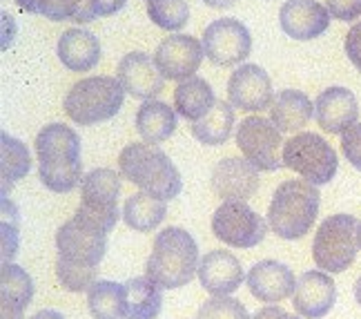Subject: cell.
<instances>
[{"instance_id": "obj_1", "label": "cell", "mask_w": 361, "mask_h": 319, "mask_svg": "<svg viewBox=\"0 0 361 319\" xmlns=\"http://www.w3.org/2000/svg\"><path fill=\"white\" fill-rule=\"evenodd\" d=\"M38 176L51 192H72L82 183V161H80V138L78 134L63 126L49 123L36 136Z\"/></svg>"}, {"instance_id": "obj_2", "label": "cell", "mask_w": 361, "mask_h": 319, "mask_svg": "<svg viewBox=\"0 0 361 319\" xmlns=\"http://www.w3.org/2000/svg\"><path fill=\"white\" fill-rule=\"evenodd\" d=\"M199 246L183 228H165L157 234L145 272L161 288H183L199 275Z\"/></svg>"}, {"instance_id": "obj_3", "label": "cell", "mask_w": 361, "mask_h": 319, "mask_svg": "<svg viewBox=\"0 0 361 319\" xmlns=\"http://www.w3.org/2000/svg\"><path fill=\"white\" fill-rule=\"evenodd\" d=\"M121 176L141 188V192L170 201L180 194L183 179L165 152L152 143H130L118 157Z\"/></svg>"}, {"instance_id": "obj_4", "label": "cell", "mask_w": 361, "mask_h": 319, "mask_svg": "<svg viewBox=\"0 0 361 319\" xmlns=\"http://www.w3.org/2000/svg\"><path fill=\"white\" fill-rule=\"evenodd\" d=\"M322 194L308 181H283L274 190L268 207V224L276 237L295 241L305 237L319 217Z\"/></svg>"}, {"instance_id": "obj_5", "label": "cell", "mask_w": 361, "mask_h": 319, "mask_svg": "<svg viewBox=\"0 0 361 319\" xmlns=\"http://www.w3.org/2000/svg\"><path fill=\"white\" fill-rule=\"evenodd\" d=\"M125 101V90L114 76H87L74 83L65 96V114L78 126H96L114 119Z\"/></svg>"}, {"instance_id": "obj_6", "label": "cell", "mask_w": 361, "mask_h": 319, "mask_svg": "<svg viewBox=\"0 0 361 319\" xmlns=\"http://www.w3.org/2000/svg\"><path fill=\"white\" fill-rule=\"evenodd\" d=\"M357 230L359 221L353 215H330L324 219L312 241V259L317 268L328 275L348 270L357 259Z\"/></svg>"}, {"instance_id": "obj_7", "label": "cell", "mask_w": 361, "mask_h": 319, "mask_svg": "<svg viewBox=\"0 0 361 319\" xmlns=\"http://www.w3.org/2000/svg\"><path fill=\"white\" fill-rule=\"evenodd\" d=\"M118 194L121 176L109 168H96L82 176L80 183V205L76 219L87 224L94 230L109 234L118 224Z\"/></svg>"}, {"instance_id": "obj_8", "label": "cell", "mask_w": 361, "mask_h": 319, "mask_svg": "<svg viewBox=\"0 0 361 319\" xmlns=\"http://www.w3.org/2000/svg\"><path fill=\"white\" fill-rule=\"evenodd\" d=\"M283 165L312 186H326L339 170L337 152L324 136L301 132L283 143Z\"/></svg>"}, {"instance_id": "obj_9", "label": "cell", "mask_w": 361, "mask_h": 319, "mask_svg": "<svg viewBox=\"0 0 361 319\" xmlns=\"http://www.w3.org/2000/svg\"><path fill=\"white\" fill-rule=\"evenodd\" d=\"M281 130L270 119L247 116L237 128V148L261 172H274L283 165V157L279 155L283 138Z\"/></svg>"}, {"instance_id": "obj_10", "label": "cell", "mask_w": 361, "mask_h": 319, "mask_svg": "<svg viewBox=\"0 0 361 319\" xmlns=\"http://www.w3.org/2000/svg\"><path fill=\"white\" fill-rule=\"evenodd\" d=\"M212 232L232 248H255L266 239L268 226L245 201H224L212 217Z\"/></svg>"}, {"instance_id": "obj_11", "label": "cell", "mask_w": 361, "mask_h": 319, "mask_svg": "<svg viewBox=\"0 0 361 319\" xmlns=\"http://www.w3.org/2000/svg\"><path fill=\"white\" fill-rule=\"evenodd\" d=\"M56 251L61 263L82 268H96L107 251V234L94 230L80 219L72 217L56 232Z\"/></svg>"}, {"instance_id": "obj_12", "label": "cell", "mask_w": 361, "mask_h": 319, "mask_svg": "<svg viewBox=\"0 0 361 319\" xmlns=\"http://www.w3.org/2000/svg\"><path fill=\"white\" fill-rule=\"evenodd\" d=\"M205 56L214 65L230 67L243 63L252 52V36L250 30L237 18H216L203 32Z\"/></svg>"}, {"instance_id": "obj_13", "label": "cell", "mask_w": 361, "mask_h": 319, "mask_svg": "<svg viewBox=\"0 0 361 319\" xmlns=\"http://www.w3.org/2000/svg\"><path fill=\"white\" fill-rule=\"evenodd\" d=\"M205 56L203 43L188 34H172L161 40L154 52V63L163 78L188 80L201 67Z\"/></svg>"}, {"instance_id": "obj_14", "label": "cell", "mask_w": 361, "mask_h": 319, "mask_svg": "<svg viewBox=\"0 0 361 319\" xmlns=\"http://www.w3.org/2000/svg\"><path fill=\"white\" fill-rule=\"evenodd\" d=\"M228 99L243 112H263L274 103L272 80L263 67L243 63L232 72L228 80Z\"/></svg>"}, {"instance_id": "obj_15", "label": "cell", "mask_w": 361, "mask_h": 319, "mask_svg": "<svg viewBox=\"0 0 361 319\" xmlns=\"http://www.w3.org/2000/svg\"><path fill=\"white\" fill-rule=\"evenodd\" d=\"M116 78L121 80L123 90L132 94L134 99L152 101L163 92V74L154 59L145 52H130L118 61L116 67Z\"/></svg>"}, {"instance_id": "obj_16", "label": "cell", "mask_w": 361, "mask_h": 319, "mask_svg": "<svg viewBox=\"0 0 361 319\" xmlns=\"http://www.w3.org/2000/svg\"><path fill=\"white\" fill-rule=\"evenodd\" d=\"M335 301H337V286L328 272L308 270L297 279L293 306L301 317L322 319L332 311Z\"/></svg>"}, {"instance_id": "obj_17", "label": "cell", "mask_w": 361, "mask_h": 319, "mask_svg": "<svg viewBox=\"0 0 361 319\" xmlns=\"http://www.w3.org/2000/svg\"><path fill=\"white\" fill-rule=\"evenodd\" d=\"M259 188V170L247 159H221L212 170V190L224 201H247Z\"/></svg>"}, {"instance_id": "obj_18", "label": "cell", "mask_w": 361, "mask_h": 319, "mask_svg": "<svg viewBox=\"0 0 361 319\" xmlns=\"http://www.w3.org/2000/svg\"><path fill=\"white\" fill-rule=\"evenodd\" d=\"M330 11L317 0H286L279 11V25L295 40L319 38L330 27Z\"/></svg>"}, {"instance_id": "obj_19", "label": "cell", "mask_w": 361, "mask_h": 319, "mask_svg": "<svg viewBox=\"0 0 361 319\" xmlns=\"http://www.w3.org/2000/svg\"><path fill=\"white\" fill-rule=\"evenodd\" d=\"M314 119L328 134H343L359 119L357 96L348 88H328L317 96Z\"/></svg>"}, {"instance_id": "obj_20", "label": "cell", "mask_w": 361, "mask_h": 319, "mask_svg": "<svg viewBox=\"0 0 361 319\" xmlns=\"http://www.w3.org/2000/svg\"><path fill=\"white\" fill-rule=\"evenodd\" d=\"M297 279L293 270L274 259H263L255 263L247 272V288L252 297L263 303H276L295 295Z\"/></svg>"}, {"instance_id": "obj_21", "label": "cell", "mask_w": 361, "mask_h": 319, "mask_svg": "<svg viewBox=\"0 0 361 319\" xmlns=\"http://www.w3.org/2000/svg\"><path fill=\"white\" fill-rule=\"evenodd\" d=\"M199 282L214 297L232 295L243 284V268L239 259L228 251H210L201 257Z\"/></svg>"}, {"instance_id": "obj_22", "label": "cell", "mask_w": 361, "mask_h": 319, "mask_svg": "<svg viewBox=\"0 0 361 319\" xmlns=\"http://www.w3.org/2000/svg\"><path fill=\"white\" fill-rule=\"evenodd\" d=\"M59 59L69 72H92L101 63V43L92 32L82 27L65 30L59 38Z\"/></svg>"}, {"instance_id": "obj_23", "label": "cell", "mask_w": 361, "mask_h": 319, "mask_svg": "<svg viewBox=\"0 0 361 319\" xmlns=\"http://www.w3.org/2000/svg\"><path fill=\"white\" fill-rule=\"evenodd\" d=\"M34 297V282L16 263L0 268V319H25V308Z\"/></svg>"}, {"instance_id": "obj_24", "label": "cell", "mask_w": 361, "mask_h": 319, "mask_svg": "<svg viewBox=\"0 0 361 319\" xmlns=\"http://www.w3.org/2000/svg\"><path fill=\"white\" fill-rule=\"evenodd\" d=\"M314 114V105L308 94L299 90H283L274 96L270 107V121L281 132H299L310 123Z\"/></svg>"}, {"instance_id": "obj_25", "label": "cell", "mask_w": 361, "mask_h": 319, "mask_svg": "<svg viewBox=\"0 0 361 319\" xmlns=\"http://www.w3.org/2000/svg\"><path fill=\"white\" fill-rule=\"evenodd\" d=\"M125 286V319H157L163 308L161 286L149 277H132Z\"/></svg>"}, {"instance_id": "obj_26", "label": "cell", "mask_w": 361, "mask_h": 319, "mask_svg": "<svg viewBox=\"0 0 361 319\" xmlns=\"http://www.w3.org/2000/svg\"><path fill=\"white\" fill-rule=\"evenodd\" d=\"M136 132L145 143H163L176 132V112L163 101H145L136 112Z\"/></svg>"}, {"instance_id": "obj_27", "label": "cell", "mask_w": 361, "mask_h": 319, "mask_svg": "<svg viewBox=\"0 0 361 319\" xmlns=\"http://www.w3.org/2000/svg\"><path fill=\"white\" fill-rule=\"evenodd\" d=\"M216 103V96L212 85L201 76H192L188 80H180L174 90V107L176 112L188 121H199L205 114L212 112Z\"/></svg>"}, {"instance_id": "obj_28", "label": "cell", "mask_w": 361, "mask_h": 319, "mask_svg": "<svg viewBox=\"0 0 361 319\" xmlns=\"http://www.w3.org/2000/svg\"><path fill=\"white\" fill-rule=\"evenodd\" d=\"M168 203L147 192H134L123 205V221L136 232H152L163 224Z\"/></svg>"}, {"instance_id": "obj_29", "label": "cell", "mask_w": 361, "mask_h": 319, "mask_svg": "<svg viewBox=\"0 0 361 319\" xmlns=\"http://www.w3.org/2000/svg\"><path fill=\"white\" fill-rule=\"evenodd\" d=\"M234 128V105L216 101L212 112L192 123V136L203 145H224Z\"/></svg>"}, {"instance_id": "obj_30", "label": "cell", "mask_w": 361, "mask_h": 319, "mask_svg": "<svg viewBox=\"0 0 361 319\" xmlns=\"http://www.w3.org/2000/svg\"><path fill=\"white\" fill-rule=\"evenodd\" d=\"M87 306L94 319H123L125 317V286L99 279L87 290Z\"/></svg>"}, {"instance_id": "obj_31", "label": "cell", "mask_w": 361, "mask_h": 319, "mask_svg": "<svg viewBox=\"0 0 361 319\" xmlns=\"http://www.w3.org/2000/svg\"><path fill=\"white\" fill-rule=\"evenodd\" d=\"M0 141H3V194H7L9 186L13 188V183L25 179L32 170V157H30V150L23 141L18 138L9 136L7 132L0 134Z\"/></svg>"}, {"instance_id": "obj_32", "label": "cell", "mask_w": 361, "mask_h": 319, "mask_svg": "<svg viewBox=\"0 0 361 319\" xmlns=\"http://www.w3.org/2000/svg\"><path fill=\"white\" fill-rule=\"evenodd\" d=\"M36 13L54 23L74 20L85 25L96 18L90 9V0H36Z\"/></svg>"}, {"instance_id": "obj_33", "label": "cell", "mask_w": 361, "mask_h": 319, "mask_svg": "<svg viewBox=\"0 0 361 319\" xmlns=\"http://www.w3.org/2000/svg\"><path fill=\"white\" fill-rule=\"evenodd\" d=\"M147 16L161 30L178 32L190 20V5L185 0H152L147 3Z\"/></svg>"}, {"instance_id": "obj_34", "label": "cell", "mask_w": 361, "mask_h": 319, "mask_svg": "<svg viewBox=\"0 0 361 319\" xmlns=\"http://www.w3.org/2000/svg\"><path fill=\"white\" fill-rule=\"evenodd\" d=\"M197 319H250V315L239 299L226 295V297H212L203 301Z\"/></svg>"}, {"instance_id": "obj_35", "label": "cell", "mask_w": 361, "mask_h": 319, "mask_svg": "<svg viewBox=\"0 0 361 319\" xmlns=\"http://www.w3.org/2000/svg\"><path fill=\"white\" fill-rule=\"evenodd\" d=\"M341 152L353 168L361 172V123H355L350 130L341 134Z\"/></svg>"}, {"instance_id": "obj_36", "label": "cell", "mask_w": 361, "mask_h": 319, "mask_svg": "<svg viewBox=\"0 0 361 319\" xmlns=\"http://www.w3.org/2000/svg\"><path fill=\"white\" fill-rule=\"evenodd\" d=\"M326 7L330 16L341 23H353L361 18V0H326Z\"/></svg>"}, {"instance_id": "obj_37", "label": "cell", "mask_w": 361, "mask_h": 319, "mask_svg": "<svg viewBox=\"0 0 361 319\" xmlns=\"http://www.w3.org/2000/svg\"><path fill=\"white\" fill-rule=\"evenodd\" d=\"M345 54H348L350 63L361 72V20L350 27V32L345 34Z\"/></svg>"}, {"instance_id": "obj_38", "label": "cell", "mask_w": 361, "mask_h": 319, "mask_svg": "<svg viewBox=\"0 0 361 319\" xmlns=\"http://www.w3.org/2000/svg\"><path fill=\"white\" fill-rule=\"evenodd\" d=\"M125 3H128V0H90V9L96 18L99 16L103 18V16H114V13H118L125 7Z\"/></svg>"}, {"instance_id": "obj_39", "label": "cell", "mask_w": 361, "mask_h": 319, "mask_svg": "<svg viewBox=\"0 0 361 319\" xmlns=\"http://www.w3.org/2000/svg\"><path fill=\"white\" fill-rule=\"evenodd\" d=\"M252 319H301V317L283 311L281 306H266V308H261Z\"/></svg>"}, {"instance_id": "obj_40", "label": "cell", "mask_w": 361, "mask_h": 319, "mask_svg": "<svg viewBox=\"0 0 361 319\" xmlns=\"http://www.w3.org/2000/svg\"><path fill=\"white\" fill-rule=\"evenodd\" d=\"M203 3L207 7H212V9H228V7H234L239 3V0H203Z\"/></svg>"}, {"instance_id": "obj_41", "label": "cell", "mask_w": 361, "mask_h": 319, "mask_svg": "<svg viewBox=\"0 0 361 319\" xmlns=\"http://www.w3.org/2000/svg\"><path fill=\"white\" fill-rule=\"evenodd\" d=\"M30 319H65V317H63L59 311H49V308H47V311H38V313L32 315Z\"/></svg>"}, {"instance_id": "obj_42", "label": "cell", "mask_w": 361, "mask_h": 319, "mask_svg": "<svg viewBox=\"0 0 361 319\" xmlns=\"http://www.w3.org/2000/svg\"><path fill=\"white\" fill-rule=\"evenodd\" d=\"M16 5L27 13H36V0H16Z\"/></svg>"}, {"instance_id": "obj_43", "label": "cell", "mask_w": 361, "mask_h": 319, "mask_svg": "<svg viewBox=\"0 0 361 319\" xmlns=\"http://www.w3.org/2000/svg\"><path fill=\"white\" fill-rule=\"evenodd\" d=\"M355 299H357V303L361 306V277H359L357 284H355Z\"/></svg>"}, {"instance_id": "obj_44", "label": "cell", "mask_w": 361, "mask_h": 319, "mask_svg": "<svg viewBox=\"0 0 361 319\" xmlns=\"http://www.w3.org/2000/svg\"><path fill=\"white\" fill-rule=\"evenodd\" d=\"M357 241H359V251H361V224H359V230H357Z\"/></svg>"}, {"instance_id": "obj_45", "label": "cell", "mask_w": 361, "mask_h": 319, "mask_svg": "<svg viewBox=\"0 0 361 319\" xmlns=\"http://www.w3.org/2000/svg\"><path fill=\"white\" fill-rule=\"evenodd\" d=\"M147 3H152V0H147Z\"/></svg>"}]
</instances>
